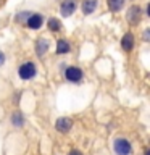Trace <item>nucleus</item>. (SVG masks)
Masks as SVG:
<instances>
[{
  "label": "nucleus",
  "instance_id": "obj_1",
  "mask_svg": "<svg viewBox=\"0 0 150 155\" xmlns=\"http://www.w3.org/2000/svg\"><path fill=\"white\" fill-rule=\"evenodd\" d=\"M37 63L34 61V60H26V61H23V63H19L18 65V78L21 81H32L34 78L37 76Z\"/></svg>",
  "mask_w": 150,
  "mask_h": 155
},
{
  "label": "nucleus",
  "instance_id": "obj_2",
  "mask_svg": "<svg viewBox=\"0 0 150 155\" xmlns=\"http://www.w3.org/2000/svg\"><path fill=\"white\" fill-rule=\"evenodd\" d=\"M63 78L71 84H79L84 79V70L77 65H68L63 70Z\"/></svg>",
  "mask_w": 150,
  "mask_h": 155
},
{
  "label": "nucleus",
  "instance_id": "obj_3",
  "mask_svg": "<svg viewBox=\"0 0 150 155\" xmlns=\"http://www.w3.org/2000/svg\"><path fill=\"white\" fill-rule=\"evenodd\" d=\"M50 47H52V41L48 36H41L36 39V42H34V52H36V57L39 60H42L44 57L47 55L48 52H50Z\"/></svg>",
  "mask_w": 150,
  "mask_h": 155
},
{
  "label": "nucleus",
  "instance_id": "obj_4",
  "mask_svg": "<svg viewBox=\"0 0 150 155\" xmlns=\"http://www.w3.org/2000/svg\"><path fill=\"white\" fill-rule=\"evenodd\" d=\"M142 18H144L142 7H140L139 3L129 5L128 10H126V19H128V23L131 24V26H137V24H140Z\"/></svg>",
  "mask_w": 150,
  "mask_h": 155
},
{
  "label": "nucleus",
  "instance_id": "obj_5",
  "mask_svg": "<svg viewBox=\"0 0 150 155\" xmlns=\"http://www.w3.org/2000/svg\"><path fill=\"white\" fill-rule=\"evenodd\" d=\"M44 26H45V16L39 12H32L24 23V28L29 31H41Z\"/></svg>",
  "mask_w": 150,
  "mask_h": 155
},
{
  "label": "nucleus",
  "instance_id": "obj_6",
  "mask_svg": "<svg viewBox=\"0 0 150 155\" xmlns=\"http://www.w3.org/2000/svg\"><path fill=\"white\" fill-rule=\"evenodd\" d=\"M79 8V0H61L60 3V16L71 18Z\"/></svg>",
  "mask_w": 150,
  "mask_h": 155
},
{
  "label": "nucleus",
  "instance_id": "obj_7",
  "mask_svg": "<svg viewBox=\"0 0 150 155\" xmlns=\"http://www.w3.org/2000/svg\"><path fill=\"white\" fill-rule=\"evenodd\" d=\"M119 47L124 53H131L135 48V34L132 31H126L119 39Z\"/></svg>",
  "mask_w": 150,
  "mask_h": 155
},
{
  "label": "nucleus",
  "instance_id": "obj_8",
  "mask_svg": "<svg viewBox=\"0 0 150 155\" xmlns=\"http://www.w3.org/2000/svg\"><path fill=\"white\" fill-rule=\"evenodd\" d=\"M113 150L116 152V155H131L132 153V145H131L129 139L116 137L113 140Z\"/></svg>",
  "mask_w": 150,
  "mask_h": 155
},
{
  "label": "nucleus",
  "instance_id": "obj_9",
  "mask_svg": "<svg viewBox=\"0 0 150 155\" xmlns=\"http://www.w3.org/2000/svg\"><path fill=\"white\" fill-rule=\"evenodd\" d=\"M71 42L68 41V39L65 37H60V39H57V42H55V53L58 57H65V55H70L71 53Z\"/></svg>",
  "mask_w": 150,
  "mask_h": 155
},
{
  "label": "nucleus",
  "instance_id": "obj_10",
  "mask_svg": "<svg viewBox=\"0 0 150 155\" xmlns=\"http://www.w3.org/2000/svg\"><path fill=\"white\" fill-rule=\"evenodd\" d=\"M55 129L61 134H68L73 129V120L70 116H60V118L55 121Z\"/></svg>",
  "mask_w": 150,
  "mask_h": 155
},
{
  "label": "nucleus",
  "instance_id": "obj_11",
  "mask_svg": "<svg viewBox=\"0 0 150 155\" xmlns=\"http://www.w3.org/2000/svg\"><path fill=\"white\" fill-rule=\"evenodd\" d=\"M79 8H81V12L84 16H90V15H94L97 12V8H99V0H81Z\"/></svg>",
  "mask_w": 150,
  "mask_h": 155
},
{
  "label": "nucleus",
  "instance_id": "obj_12",
  "mask_svg": "<svg viewBox=\"0 0 150 155\" xmlns=\"http://www.w3.org/2000/svg\"><path fill=\"white\" fill-rule=\"evenodd\" d=\"M47 29H48V32H52V34H58V32H61V29H63V21L58 16H50V18H47Z\"/></svg>",
  "mask_w": 150,
  "mask_h": 155
},
{
  "label": "nucleus",
  "instance_id": "obj_13",
  "mask_svg": "<svg viewBox=\"0 0 150 155\" xmlns=\"http://www.w3.org/2000/svg\"><path fill=\"white\" fill-rule=\"evenodd\" d=\"M105 2H106V8H108L110 13H119L124 10L128 0H105Z\"/></svg>",
  "mask_w": 150,
  "mask_h": 155
},
{
  "label": "nucleus",
  "instance_id": "obj_14",
  "mask_svg": "<svg viewBox=\"0 0 150 155\" xmlns=\"http://www.w3.org/2000/svg\"><path fill=\"white\" fill-rule=\"evenodd\" d=\"M11 124L15 126V128H23L24 126V115H23V111H19V110H16V111H13V115H11Z\"/></svg>",
  "mask_w": 150,
  "mask_h": 155
},
{
  "label": "nucleus",
  "instance_id": "obj_15",
  "mask_svg": "<svg viewBox=\"0 0 150 155\" xmlns=\"http://www.w3.org/2000/svg\"><path fill=\"white\" fill-rule=\"evenodd\" d=\"M32 12L31 10H21V12H18L16 15H15V23L16 24H23L24 26V23H26V19L29 18V15H31Z\"/></svg>",
  "mask_w": 150,
  "mask_h": 155
},
{
  "label": "nucleus",
  "instance_id": "obj_16",
  "mask_svg": "<svg viewBox=\"0 0 150 155\" xmlns=\"http://www.w3.org/2000/svg\"><path fill=\"white\" fill-rule=\"evenodd\" d=\"M142 42H145V44L150 42V28H145L142 31Z\"/></svg>",
  "mask_w": 150,
  "mask_h": 155
},
{
  "label": "nucleus",
  "instance_id": "obj_17",
  "mask_svg": "<svg viewBox=\"0 0 150 155\" xmlns=\"http://www.w3.org/2000/svg\"><path fill=\"white\" fill-rule=\"evenodd\" d=\"M5 63H7V53H5L3 50H0V68H2Z\"/></svg>",
  "mask_w": 150,
  "mask_h": 155
},
{
  "label": "nucleus",
  "instance_id": "obj_18",
  "mask_svg": "<svg viewBox=\"0 0 150 155\" xmlns=\"http://www.w3.org/2000/svg\"><path fill=\"white\" fill-rule=\"evenodd\" d=\"M70 155H82V152H81V150H77V149H73L70 152Z\"/></svg>",
  "mask_w": 150,
  "mask_h": 155
},
{
  "label": "nucleus",
  "instance_id": "obj_19",
  "mask_svg": "<svg viewBox=\"0 0 150 155\" xmlns=\"http://www.w3.org/2000/svg\"><path fill=\"white\" fill-rule=\"evenodd\" d=\"M144 155H150V150H148V149H145V150H144Z\"/></svg>",
  "mask_w": 150,
  "mask_h": 155
}]
</instances>
